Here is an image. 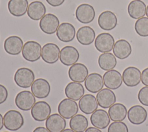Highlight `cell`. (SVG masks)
<instances>
[{
    "label": "cell",
    "instance_id": "d590c367",
    "mask_svg": "<svg viewBox=\"0 0 148 132\" xmlns=\"http://www.w3.org/2000/svg\"><path fill=\"white\" fill-rule=\"evenodd\" d=\"M138 98L140 104L148 107V86L143 87L139 90Z\"/></svg>",
    "mask_w": 148,
    "mask_h": 132
},
{
    "label": "cell",
    "instance_id": "1f68e13d",
    "mask_svg": "<svg viewBox=\"0 0 148 132\" xmlns=\"http://www.w3.org/2000/svg\"><path fill=\"white\" fill-rule=\"evenodd\" d=\"M99 67L104 71L113 69L117 65V60L115 56L110 53H104L99 55L98 60Z\"/></svg>",
    "mask_w": 148,
    "mask_h": 132
},
{
    "label": "cell",
    "instance_id": "f35d334b",
    "mask_svg": "<svg viewBox=\"0 0 148 132\" xmlns=\"http://www.w3.org/2000/svg\"><path fill=\"white\" fill-rule=\"evenodd\" d=\"M47 3L53 7H57L61 5L65 0H46Z\"/></svg>",
    "mask_w": 148,
    "mask_h": 132
},
{
    "label": "cell",
    "instance_id": "7bdbcfd3",
    "mask_svg": "<svg viewBox=\"0 0 148 132\" xmlns=\"http://www.w3.org/2000/svg\"><path fill=\"white\" fill-rule=\"evenodd\" d=\"M62 132H75V131H73V130H72L71 129H65Z\"/></svg>",
    "mask_w": 148,
    "mask_h": 132
},
{
    "label": "cell",
    "instance_id": "5bb4252c",
    "mask_svg": "<svg viewBox=\"0 0 148 132\" xmlns=\"http://www.w3.org/2000/svg\"><path fill=\"white\" fill-rule=\"evenodd\" d=\"M31 90L35 97L40 99L45 98L50 94V85L47 80L38 78L34 80L31 86Z\"/></svg>",
    "mask_w": 148,
    "mask_h": 132
},
{
    "label": "cell",
    "instance_id": "4316f807",
    "mask_svg": "<svg viewBox=\"0 0 148 132\" xmlns=\"http://www.w3.org/2000/svg\"><path fill=\"white\" fill-rule=\"evenodd\" d=\"M95 32L90 26H83L79 28L76 32V39L82 45H91L95 40Z\"/></svg>",
    "mask_w": 148,
    "mask_h": 132
},
{
    "label": "cell",
    "instance_id": "60d3db41",
    "mask_svg": "<svg viewBox=\"0 0 148 132\" xmlns=\"http://www.w3.org/2000/svg\"><path fill=\"white\" fill-rule=\"evenodd\" d=\"M84 132H102V131L95 127H88L85 130Z\"/></svg>",
    "mask_w": 148,
    "mask_h": 132
},
{
    "label": "cell",
    "instance_id": "d4e9b609",
    "mask_svg": "<svg viewBox=\"0 0 148 132\" xmlns=\"http://www.w3.org/2000/svg\"><path fill=\"white\" fill-rule=\"evenodd\" d=\"M132 52V47L130 43L125 39H119L114 43L113 53L116 57L120 60L128 58Z\"/></svg>",
    "mask_w": 148,
    "mask_h": 132
},
{
    "label": "cell",
    "instance_id": "cb8c5ba5",
    "mask_svg": "<svg viewBox=\"0 0 148 132\" xmlns=\"http://www.w3.org/2000/svg\"><path fill=\"white\" fill-rule=\"evenodd\" d=\"M79 107L80 111L87 115L92 114L98 107L97 98L94 95L87 94L84 95L79 101Z\"/></svg>",
    "mask_w": 148,
    "mask_h": 132
},
{
    "label": "cell",
    "instance_id": "8fae6325",
    "mask_svg": "<svg viewBox=\"0 0 148 132\" xmlns=\"http://www.w3.org/2000/svg\"><path fill=\"white\" fill-rule=\"evenodd\" d=\"M79 56V53L75 47L66 46L60 50V60L62 64L71 66L77 63Z\"/></svg>",
    "mask_w": 148,
    "mask_h": 132
},
{
    "label": "cell",
    "instance_id": "8992f818",
    "mask_svg": "<svg viewBox=\"0 0 148 132\" xmlns=\"http://www.w3.org/2000/svg\"><path fill=\"white\" fill-rule=\"evenodd\" d=\"M114 43V39L110 34L103 32L96 37L94 46L98 52L104 53L112 50Z\"/></svg>",
    "mask_w": 148,
    "mask_h": 132
},
{
    "label": "cell",
    "instance_id": "ffe728a7",
    "mask_svg": "<svg viewBox=\"0 0 148 132\" xmlns=\"http://www.w3.org/2000/svg\"><path fill=\"white\" fill-rule=\"evenodd\" d=\"M96 98L98 105L103 109L109 108L116 101L114 93L108 88H105L97 93Z\"/></svg>",
    "mask_w": 148,
    "mask_h": 132
},
{
    "label": "cell",
    "instance_id": "9c48e42d",
    "mask_svg": "<svg viewBox=\"0 0 148 132\" xmlns=\"http://www.w3.org/2000/svg\"><path fill=\"white\" fill-rule=\"evenodd\" d=\"M60 25V21L58 17L52 14H45L39 21V27L45 34H53L56 32Z\"/></svg>",
    "mask_w": 148,
    "mask_h": 132
},
{
    "label": "cell",
    "instance_id": "2e32d148",
    "mask_svg": "<svg viewBox=\"0 0 148 132\" xmlns=\"http://www.w3.org/2000/svg\"><path fill=\"white\" fill-rule=\"evenodd\" d=\"M104 85L111 90L119 89L123 83V77L117 70L111 69L106 71L103 75Z\"/></svg>",
    "mask_w": 148,
    "mask_h": 132
},
{
    "label": "cell",
    "instance_id": "30bf717a",
    "mask_svg": "<svg viewBox=\"0 0 148 132\" xmlns=\"http://www.w3.org/2000/svg\"><path fill=\"white\" fill-rule=\"evenodd\" d=\"M60 49L55 43H47L42 49L41 57L46 63L53 64L60 58Z\"/></svg>",
    "mask_w": 148,
    "mask_h": 132
},
{
    "label": "cell",
    "instance_id": "d6986e66",
    "mask_svg": "<svg viewBox=\"0 0 148 132\" xmlns=\"http://www.w3.org/2000/svg\"><path fill=\"white\" fill-rule=\"evenodd\" d=\"M90 122L94 127L99 129H105L109 126L110 119L105 110L99 109H97L91 114Z\"/></svg>",
    "mask_w": 148,
    "mask_h": 132
},
{
    "label": "cell",
    "instance_id": "ba28073f",
    "mask_svg": "<svg viewBox=\"0 0 148 132\" xmlns=\"http://www.w3.org/2000/svg\"><path fill=\"white\" fill-rule=\"evenodd\" d=\"M51 111V107L47 102L40 101L33 106L31 109V114L35 120L43 122L49 117Z\"/></svg>",
    "mask_w": 148,
    "mask_h": 132
},
{
    "label": "cell",
    "instance_id": "6da1fadb",
    "mask_svg": "<svg viewBox=\"0 0 148 132\" xmlns=\"http://www.w3.org/2000/svg\"><path fill=\"white\" fill-rule=\"evenodd\" d=\"M5 127L10 131H17L24 124V120L21 113L16 110H9L3 116Z\"/></svg>",
    "mask_w": 148,
    "mask_h": 132
},
{
    "label": "cell",
    "instance_id": "ac0fdd59",
    "mask_svg": "<svg viewBox=\"0 0 148 132\" xmlns=\"http://www.w3.org/2000/svg\"><path fill=\"white\" fill-rule=\"evenodd\" d=\"M23 41L18 36L13 35L8 37L4 41L3 47L5 52L10 55H18L23 47Z\"/></svg>",
    "mask_w": 148,
    "mask_h": 132
},
{
    "label": "cell",
    "instance_id": "f1b7e54d",
    "mask_svg": "<svg viewBox=\"0 0 148 132\" xmlns=\"http://www.w3.org/2000/svg\"><path fill=\"white\" fill-rule=\"evenodd\" d=\"M83 86L78 82H69L65 88V94L67 98L74 101L79 100L84 94Z\"/></svg>",
    "mask_w": 148,
    "mask_h": 132
},
{
    "label": "cell",
    "instance_id": "b9f144b4",
    "mask_svg": "<svg viewBox=\"0 0 148 132\" xmlns=\"http://www.w3.org/2000/svg\"><path fill=\"white\" fill-rule=\"evenodd\" d=\"M4 126V122H3V117L0 113V130L2 129L3 127Z\"/></svg>",
    "mask_w": 148,
    "mask_h": 132
},
{
    "label": "cell",
    "instance_id": "7a4b0ae2",
    "mask_svg": "<svg viewBox=\"0 0 148 132\" xmlns=\"http://www.w3.org/2000/svg\"><path fill=\"white\" fill-rule=\"evenodd\" d=\"M41 45L34 41L26 42L22 49L23 58L29 62H35L39 60L42 53Z\"/></svg>",
    "mask_w": 148,
    "mask_h": 132
},
{
    "label": "cell",
    "instance_id": "f546056e",
    "mask_svg": "<svg viewBox=\"0 0 148 132\" xmlns=\"http://www.w3.org/2000/svg\"><path fill=\"white\" fill-rule=\"evenodd\" d=\"M46 12V9L45 5L40 1H35L29 4L27 15L31 19L38 21L45 15Z\"/></svg>",
    "mask_w": 148,
    "mask_h": 132
},
{
    "label": "cell",
    "instance_id": "d6a6232c",
    "mask_svg": "<svg viewBox=\"0 0 148 132\" xmlns=\"http://www.w3.org/2000/svg\"><path fill=\"white\" fill-rule=\"evenodd\" d=\"M88 122L86 116L82 114H77L69 121L70 128L75 132H84L87 129Z\"/></svg>",
    "mask_w": 148,
    "mask_h": 132
},
{
    "label": "cell",
    "instance_id": "e0dca14e",
    "mask_svg": "<svg viewBox=\"0 0 148 132\" xmlns=\"http://www.w3.org/2000/svg\"><path fill=\"white\" fill-rule=\"evenodd\" d=\"M98 24L101 29L105 31H110L117 25V16L110 10L104 11L99 14L98 19Z\"/></svg>",
    "mask_w": 148,
    "mask_h": 132
},
{
    "label": "cell",
    "instance_id": "4dcf8cb0",
    "mask_svg": "<svg viewBox=\"0 0 148 132\" xmlns=\"http://www.w3.org/2000/svg\"><path fill=\"white\" fill-rule=\"evenodd\" d=\"M108 114L111 120L113 122H122L127 116V109L121 103H114L109 108Z\"/></svg>",
    "mask_w": 148,
    "mask_h": 132
},
{
    "label": "cell",
    "instance_id": "f6af8a7d",
    "mask_svg": "<svg viewBox=\"0 0 148 132\" xmlns=\"http://www.w3.org/2000/svg\"><path fill=\"white\" fill-rule=\"evenodd\" d=\"M3 132H8V131H3Z\"/></svg>",
    "mask_w": 148,
    "mask_h": 132
},
{
    "label": "cell",
    "instance_id": "83f0119b",
    "mask_svg": "<svg viewBox=\"0 0 148 132\" xmlns=\"http://www.w3.org/2000/svg\"><path fill=\"white\" fill-rule=\"evenodd\" d=\"M146 5L141 0H133L128 5L129 16L134 19H139L144 17L146 12Z\"/></svg>",
    "mask_w": 148,
    "mask_h": 132
},
{
    "label": "cell",
    "instance_id": "e575fe53",
    "mask_svg": "<svg viewBox=\"0 0 148 132\" xmlns=\"http://www.w3.org/2000/svg\"><path fill=\"white\" fill-rule=\"evenodd\" d=\"M108 132H128V129L123 122H113L109 126Z\"/></svg>",
    "mask_w": 148,
    "mask_h": 132
},
{
    "label": "cell",
    "instance_id": "ee69618b",
    "mask_svg": "<svg viewBox=\"0 0 148 132\" xmlns=\"http://www.w3.org/2000/svg\"><path fill=\"white\" fill-rule=\"evenodd\" d=\"M146 15L147 16V17H148V5L146 8Z\"/></svg>",
    "mask_w": 148,
    "mask_h": 132
},
{
    "label": "cell",
    "instance_id": "5b68a950",
    "mask_svg": "<svg viewBox=\"0 0 148 132\" xmlns=\"http://www.w3.org/2000/svg\"><path fill=\"white\" fill-rule=\"evenodd\" d=\"M79 107L77 102L69 98H64L58 105V112L64 118L69 119L77 115Z\"/></svg>",
    "mask_w": 148,
    "mask_h": 132
},
{
    "label": "cell",
    "instance_id": "7402d4cb",
    "mask_svg": "<svg viewBox=\"0 0 148 132\" xmlns=\"http://www.w3.org/2000/svg\"><path fill=\"white\" fill-rule=\"evenodd\" d=\"M76 35L74 26L69 23H62L58 27L56 35L58 39L63 42H69L73 40Z\"/></svg>",
    "mask_w": 148,
    "mask_h": 132
},
{
    "label": "cell",
    "instance_id": "52a82bcc",
    "mask_svg": "<svg viewBox=\"0 0 148 132\" xmlns=\"http://www.w3.org/2000/svg\"><path fill=\"white\" fill-rule=\"evenodd\" d=\"M76 19L83 24L92 22L95 16V12L92 6L88 3H82L77 6L75 11Z\"/></svg>",
    "mask_w": 148,
    "mask_h": 132
},
{
    "label": "cell",
    "instance_id": "74e56055",
    "mask_svg": "<svg viewBox=\"0 0 148 132\" xmlns=\"http://www.w3.org/2000/svg\"><path fill=\"white\" fill-rule=\"evenodd\" d=\"M141 82L146 86H148V67L144 69L141 73Z\"/></svg>",
    "mask_w": 148,
    "mask_h": 132
},
{
    "label": "cell",
    "instance_id": "603a6c76",
    "mask_svg": "<svg viewBox=\"0 0 148 132\" xmlns=\"http://www.w3.org/2000/svg\"><path fill=\"white\" fill-rule=\"evenodd\" d=\"M86 89L92 93H97L102 89L104 83L103 77L98 73L89 74L84 81Z\"/></svg>",
    "mask_w": 148,
    "mask_h": 132
},
{
    "label": "cell",
    "instance_id": "9a60e30c",
    "mask_svg": "<svg viewBox=\"0 0 148 132\" xmlns=\"http://www.w3.org/2000/svg\"><path fill=\"white\" fill-rule=\"evenodd\" d=\"M127 117L132 124L139 125L146 121L147 117V112L143 107L136 105L129 109L127 112Z\"/></svg>",
    "mask_w": 148,
    "mask_h": 132
},
{
    "label": "cell",
    "instance_id": "ab89813d",
    "mask_svg": "<svg viewBox=\"0 0 148 132\" xmlns=\"http://www.w3.org/2000/svg\"><path fill=\"white\" fill-rule=\"evenodd\" d=\"M32 132H50V131L46 129V127L40 126L35 128Z\"/></svg>",
    "mask_w": 148,
    "mask_h": 132
},
{
    "label": "cell",
    "instance_id": "44dd1931",
    "mask_svg": "<svg viewBox=\"0 0 148 132\" xmlns=\"http://www.w3.org/2000/svg\"><path fill=\"white\" fill-rule=\"evenodd\" d=\"M66 122L62 116L58 113H53L46 119L45 126L50 132H62L65 130Z\"/></svg>",
    "mask_w": 148,
    "mask_h": 132
},
{
    "label": "cell",
    "instance_id": "4fadbf2b",
    "mask_svg": "<svg viewBox=\"0 0 148 132\" xmlns=\"http://www.w3.org/2000/svg\"><path fill=\"white\" fill-rule=\"evenodd\" d=\"M88 75V70L82 63H76L71 65L68 70L69 78L73 82L82 83L85 81Z\"/></svg>",
    "mask_w": 148,
    "mask_h": 132
},
{
    "label": "cell",
    "instance_id": "836d02e7",
    "mask_svg": "<svg viewBox=\"0 0 148 132\" xmlns=\"http://www.w3.org/2000/svg\"><path fill=\"white\" fill-rule=\"evenodd\" d=\"M134 28L140 36H148V17H142L138 19L135 23Z\"/></svg>",
    "mask_w": 148,
    "mask_h": 132
},
{
    "label": "cell",
    "instance_id": "8d00e7d4",
    "mask_svg": "<svg viewBox=\"0 0 148 132\" xmlns=\"http://www.w3.org/2000/svg\"><path fill=\"white\" fill-rule=\"evenodd\" d=\"M8 97L7 89L3 85L0 84V104L5 102Z\"/></svg>",
    "mask_w": 148,
    "mask_h": 132
},
{
    "label": "cell",
    "instance_id": "3957f363",
    "mask_svg": "<svg viewBox=\"0 0 148 132\" xmlns=\"http://www.w3.org/2000/svg\"><path fill=\"white\" fill-rule=\"evenodd\" d=\"M14 80L18 86L22 88H28L32 86L35 80V74L28 68H20L14 74Z\"/></svg>",
    "mask_w": 148,
    "mask_h": 132
},
{
    "label": "cell",
    "instance_id": "277c9868",
    "mask_svg": "<svg viewBox=\"0 0 148 132\" xmlns=\"http://www.w3.org/2000/svg\"><path fill=\"white\" fill-rule=\"evenodd\" d=\"M14 102L18 108L27 111L32 109L36 103V99L32 92L28 90H23L16 95Z\"/></svg>",
    "mask_w": 148,
    "mask_h": 132
},
{
    "label": "cell",
    "instance_id": "7c38bea8",
    "mask_svg": "<svg viewBox=\"0 0 148 132\" xmlns=\"http://www.w3.org/2000/svg\"><path fill=\"white\" fill-rule=\"evenodd\" d=\"M123 80L128 87H134L141 81V72L135 67H128L123 72Z\"/></svg>",
    "mask_w": 148,
    "mask_h": 132
},
{
    "label": "cell",
    "instance_id": "484cf974",
    "mask_svg": "<svg viewBox=\"0 0 148 132\" xmlns=\"http://www.w3.org/2000/svg\"><path fill=\"white\" fill-rule=\"evenodd\" d=\"M28 0H9L8 8L9 13L15 17L24 16L28 10Z\"/></svg>",
    "mask_w": 148,
    "mask_h": 132
}]
</instances>
